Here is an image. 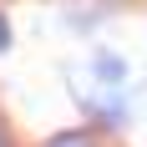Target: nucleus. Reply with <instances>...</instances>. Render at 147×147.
Here are the masks:
<instances>
[{
  "mask_svg": "<svg viewBox=\"0 0 147 147\" xmlns=\"http://www.w3.org/2000/svg\"><path fill=\"white\" fill-rule=\"evenodd\" d=\"M10 46V26H5V15H0V51Z\"/></svg>",
  "mask_w": 147,
  "mask_h": 147,
  "instance_id": "1",
  "label": "nucleus"
}]
</instances>
